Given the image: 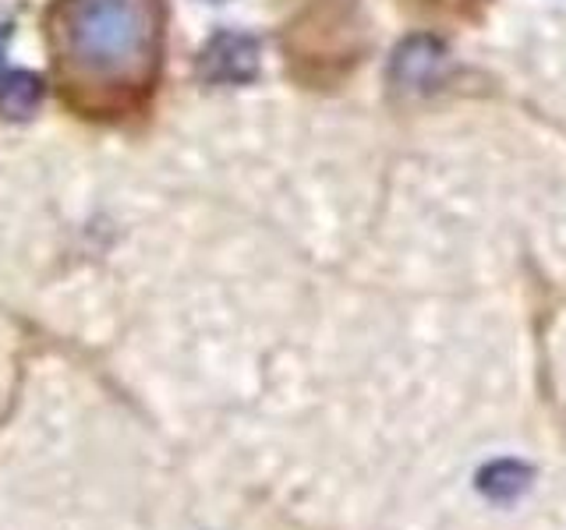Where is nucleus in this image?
<instances>
[{"mask_svg":"<svg viewBox=\"0 0 566 530\" xmlns=\"http://www.w3.org/2000/svg\"><path fill=\"white\" fill-rule=\"evenodd\" d=\"M259 50L248 35H220L212 40V46L206 50V71L212 78H252L255 75V61Z\"/></svg>","mask_w":566,"mask_h":530,"instance_id":"7ed1b4c3","label":"nucleus"},{"mask_svg":"<svg viewBox=\"0 0 566 530\" xmlns=\"http://www.w3.org/2000/svg\"><path fill=\"white\" fill-rule=\"evenodd\" d=\"M50 43L67 103L88 117H124L156 85L164 0H57Z\"/></svg>","mask_w":566,"mask_h":530,"instance_id":"f257e3e1","label":"nucleus"},{"mask_svg":"<svg viewBox=\"0 0 566 530\" xmlns=\"http://www.w3.org/2000/svg\"><path fill=\"white\" fill-rule=\"evenodd\" d=\"M371 50L361 0H301L283 29L287 71L305 88L344 85Z\"/></svg>","mask_w":566,"mask_h":530,"instance_id":"f03ea898","label":"nucleus"},{"mask_svg":"<svg viewBox=\"0 0 566 530\" xmlns=\"http://www.w3.org/2000/svg\"><path fill=\"white\" fill-rule=\"evenodd\" d=\"M32 106H35V78L22 75V71H11V75L0 78V110L22 117Z\"/></svg>","mask_w":566,"mask_h":530,"instance_id":"39448f33","label":"nucleus"},{"mask_svg":"<svg viewBox=\"0 0 566 530\" xmlns=\"http://www.w3.org/2000/svg\"><path fill=\"white\" fill-rule=\"evenodd\" d=\"M407 11L421 22L432 25H468L474 18H482V11L492 0H403Z\"/></svg>","mask_w":566,"mask_h":530,"instance_id":"20e7f679","label":"nucleus"}]
</instances>
